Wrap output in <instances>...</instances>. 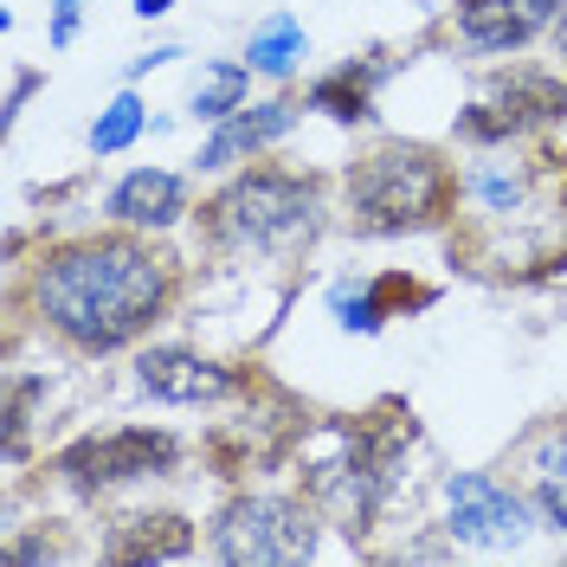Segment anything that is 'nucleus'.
I'll return each instance as SVG.
<instances>
[{
	"instance_id": "f257e3e1",
	"label": "nucleus",
	"mask_w": 567,
	"mask_h": 567,
	"mask_svg": "<svg viewBox=\"0 0 567 567\" xmlns=\"http://www.w3.org/2000/svg\"><path fill=\"white\" fill-rule=\"evenodd\" d=\"M175 297L181 265L162 246H148V233L136 226L45 246L27 278V310L78 354L136 349L175 310Z\"/></svg>"
},
{
	"instance_id": "f03ea898",
	"label": "nucleus",
	"mask_w": 567,
	"mask_h": 567,
	"mask_svg": "<svg viewBox=\"0 0 567 567\" xmlns=\"http://www.w3.org/2000/svg\"><path fill=\"white\" fill-rule=\"evenodd\" d=\"M200 233L219 258H284L322 233V175L251 162L200 200Z\"/></svg>"
},
{
	"instance_id": "7ed1b4c3",
	"label": "nucleus",
	"mask_w": 567,
	"mask_h": 567,
	"mask_svg": "<svg viewBox=\"0 0 567 567\" xmlns=\"http://www.w3.org/2000/svg\"><path fill=\"white\" fill-rule=\"evenodd\" d=\"M342 194L354 239H406L458 213V168L432 142H374L368 155H354Z\"/></svg>"
},
{
	"instance_id": "20e7f679",
	"label": "nucleus",
	"mask_w": 567,
	"mask_h": 567,
	"mask_svg": "<svg viewBox=\"0 0 567 567\" xmlns=\"http://www.w3.org/2000/svg\"><path fill=\"white\" fill-rule=\"evenodd\" d=\"M400 439H413V420L406 425H374V420L310 425L303 432V496L342 535H368L393 491Z\"/></svg>"
},
{
	"instance_id": "39448f33",
	"label": "nucleus",
	"mask_w": 567,
	"mask_h": 567,
	"mask_svg": "<svg viewBox=\"0 0 567 567\" xmlns=\"http://www.w3.org/2000/svg\"><path fill=\"white\" fill-rule=\"evenodd\" d=\"M213 561L226 567H297L317 561L322 509L290 491H239L207 529Z\"/></svg>"
},
{
	"instance_id": "423d86ee",
	"label": "nucleus",
	"mask_w": 567,
	"mask_h": 567,
	"mask_svg": "<svg viewBox=\"0 0 567 567\" xmlns=\"http://www.w3.org/2000/svg\"><path fill=\"white\" fill-rule=\"evenodd\" d=\"M181 458H187V445L175 432H162V425H116V432L71 439L65 452L52 458V471L65 477L71 491L104 496V491H123V484H142V477H175Z\"/></svg>"
},
{
	"instance_id": "0eeeda50",
	"label": "nucleus",
	"mask_w": 567,
	"mask_h": 567,
	"mask_svg": "<svg viewBox=\"0 0 567 567\" xmlns=\"http://www.w3.org/2000/svg\"><path fill=\"white\" fill-rule=\"evenodd\" d=\"M567 116V84L555 71H509L491 91L458 116V142L471 148H496V142H523L542 136Z\"/></svg>"
},
{
	"instance_id": "6e6552de",
	"label": "nucleus",
	"mask_w": 567,
	"mask_h": 567,
	"mask_svg": "<svg viewBox=\"0 0 567 567\" xmlns=\"http://www.w3.org/2000/svg\"><path fill=\"white\" fill-rule=\"evenodd\" d=\"M535 529L529 491L503 484L491 471H452L445 477V535L464 548H516Z\"/></svg>"
},
{
	"instance_id": "1a4fd4ad",
	"label": "nucleus",
	"mask_w": 567,
	"mask_h": 567,
	"mask_svg": "<svg viewBox=\"0 0 567 567\" xmlns=\"http://www.w3.org/2000/svg\"><path fill=\"white\" fill-rule=\"evenodd\" d=\"M555 20H561V0H458L452 39L471 59H503V52H523L529 39L555 33Z\"/></svg>"
},
{
	"instance_id": "9d476101",
	"label": "nucleus",
	"mask_w": 567,
	"mask_h": 567,
	"mask_svg": "<svg viewBox=\"0 0 567 567\" xmlns=\"http://www.w3.org/2000/svg\"><path fill=\"white\" fill-rule=\"evenodd\" d=\"M136 388L148 393V400H162V406H219V400H233L246 381H239L226 361H213V354L162 342V349L136 354Z\"/></svg>"
},
{
	"instance_id": "9b49d317",
	"label": "nucleus",
	"mask_w": 567,
	"mask_h": 567,
	"mask_svg": "<svg viewBox=\"0 0 567 567\" xmlns=\"http://www.w3.org/2000/svg\"><path fill=\"white\" fill-rule=\"evenodd\" d=\"M297 116H303L297 97H265V104L233 110L226 123H213V136L200 142L194 168H200V175H226V168H239V162H258L271 142H284L297 130Z\"/></svg>"
},
{
	"instance_id": "f8f14e48",
	"label": "nucleus",
	"mask_w": 567,
	"mask_h": 567,
	"mask_svg": "<svg viewBox=\"0 0 567 567\" xmlns=\"http://www.w3.org/2000/svg\"><path fill=\"white\" fill-rule=\"evenodd\" d=\"M104 213L116 226H136V233H168V226H181V219L194 213V194H187V181L168 175V168H130V175L104 194Z\"/></svg>"
},
{
	"instance_id": "ddd939ff",
	"label": "nucleus",
	"mask_w": 567,
	"mask_h": 567,
	"mask_svg": "<svg viewBox=\"0 0 567 567\" xmlns=\"http://www.w3.org/2000/svg\"><path fill=\"white\" fill-rule=\"evenodd\" d=\"M523 491L535 503V523L567 535V420L542 425L523 445Z\"/></svg>"
},
{
	"instance_id": "4468645a",
	"label": "nucleus",
	"mask_w": 567,
	"mask_h": 567,
	"mask_svg": "<svg viewBox=\"0 0 567 567\" xmlns=\"http://www.w3.org/2000/svg\"><path fill=\"white\" fill-rule=\"evenodd\" d=\"M110 561H187L194 555V523L187 516H123V523H110V542H104Z\"/></svg>"
},
{
	"instance_id": "2eb2a0df",
	"label": "nucleus",
	"mask_w": 567,
	"mask_h": 567,
	"mask_svg": "<svg viewBox=\"0 0 567 567\" xmlns=\"http://www.w3.org/2000/svg\"><path fill=\"white\" fill-rule=\"evenodd\" d=\"M393 65H368V59H349V65L322 71L317 84L303 91V110H322L329 123H368L374 116V91Z\"/></svg>"
},
{
	"instance_id": "dca6fc26",
	"label": "nucleus",
	"mask_w": 567,
	"mask_h": 567,
	"mask_svg": "<svg viewBox=\"0 0 567 567\" xmlns=\"http://www.w3.org/2000/svg\"><path fill=\"white\" fill-rule=\"evenodd\" d=\"M303 52H310V39H303V20L297 13H271L246 45V65L258 78H290V71L303 65Z\"/></svg>"
},
{
	"instance_id": "f3484780",
	"label": "nucleus",
	"mask_w": 567,
	"mask_h": 567,
	"mask_svg": "<svg viewBox=\"0 0 567 567\" xmlns=\"http://www.w3.org/2000/svg\"><path fill=\"white\" fill-rule=\"evenodd\" d=\"M251 78L258 71L246 65V59H219V65L200 71V84H194V116L200 123H226L233 110L251 104Z\"/></svg>"
},
{
	"instance_id": "a211bd4d",
	"label": "nucleus",
	"mask_w": 567,
	"mask_h": 567,
	"mask_svg": "<svg viewBox=\"0 0 567 567\" xmlns=\"http://www.w3.org/2000/svg\"><path fill=\"white\" fill-rule=\"evenodd\" d=\"M142 130H148V110H142V97H136V91H116V97L97 110V123H91V155H123Z\"/></svg>"
},
{
	"instance_id": "6ab92c4d",
	"label": "nucleus",
	"mask_w": 567,
	"mask_h": 567,
	"mask_svg": "<svg viewBox=\"0 0 567 567\" xmlns=\"http://www.w3.org/2000/svg\"><path fill=\"white\" fill-rule=\"evenodd\" d=\"M329 317H336V329H349V336H381V329H388V317H381L374 297H368V278L361 284H349V278L329 284Z\"/></svg>"
},
{
	"instance_id": "aec40b11",
	"label": "nucleus",
	"mask_w": 567,
	"mask_h": 567,
	"mask_svg": "<svg viewBox=\"0 0 567 567\" xmlns=\"http://www.w3.org/2000/svg\"><path fill=\"white\" fill-rule=\"evenodd\" d=\"M78 27H84V0H52V27H45V45H52V52H65L71 39H78Z\"/></svg>"
},
{
	"instance_id": "412c9836",
	"label": "nucleus",
	"mask_w": 567,
	"mask_h": 567,
	"mask_svg": "<svg viewBox=\"0 0 567 567\" xmlns=\"http://www.w3.org/2000/svg\"><path fill=\"white\" fill-rule=\"evenodd\" d=\"M39 84H45V71H13V84H7V130L20 123V110H27V97H33Z\"/></svg>"
},
{
	"instance_id": "4be33fe9",
	"label": "nucleus",
	"mask_w": 567,
	"mask_h": 567,
	"mask_svg": "<svg viewBox=\"0 0 567 567\" xmlns=\"http://www.w3.org/2000/svg\"><path fill=\"white\" fill-rule=\"evenodd\" d=\"M175 59H181V45H155V52H142V59H130V71H123V78H130V84H136V78H148V71L175 65Z\"/></svg>"
},
{
	"instance_id": "5701e85b",
	"label": "nucleus",
	"mask_w": 567,
	"mask_h": 567,
	"mask_svg": "<svg viewBox=\"0 0 567 567\" xmlns=\"http://www.w3.org/2000/svg\"><path fill=\"white\" fill-rule=\"evenodd\" d=\"M130 13L136 20H162V13H175V0H130Z\"/></svg>"
},
{
	"instance_id": "b1692460",
	"label": "nucleus",
	"mask_w": 567,
	"mask_h": 567,
	"mask_svg": "<svg viewBox=\"0 0 567 567\" xmlns=\"http://www.w3.org/2000/svg\"><path fill=\"white\" fill-rule=\"evenodd\" d=\"M555 52L567 59V0H561V20H555Z\"/></svg>"
}]
</instances>
